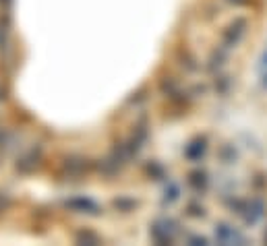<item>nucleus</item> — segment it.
<instances>
[{
	"label": "nucleus",
	"instance_id": "obj_12",
	"mask_svg": "<svg viewBox=\"0 0 267 246\" xmlns=\"http://www.w3.org/2000/svg\"><path fill=\"white\" fill-rule=\"evenodd\" d=\"M75 240L81 244V242H85V244H99L101 242V238L95 234V232H89V230H85V232H81V234H75Z\"/></svg>",
	"mask_w": 267,
	"mask_h": 246
},
{
	"label": "nucleus",
	"instance_id": "obj_6",
	"mask_svg": "<svg viewBox=\"0 0 267 246\" xmlns=\"http://www.w3.org/2000/svg\"><path fill=\"white\" fill-rule=\"evenodd\" d=\"M39 162H42V151L33 147V149L25 151L23 158L17 162V170L23 172V174H29V172H33V170L39 166Z\"/></svg>",
	"mask_w": 267,
	"mask_h": 246
},
{
	"label": "nucleus",
	"instance_id": "obj_16",
	"mask_svg": "<svg viewBox=\"0 0 267 246\" xmlns=\"http://www.w3.org/2000/svg\"><path fill=\"white\" fill-rule=\"evenodd\" d=\"M228 3H232L236 7H242V5H249V0H228Z\"/></svg>",
	"mask_w": 267,
	"mask_h": 246
},
{
	"label": "nucleus",
	"instance_id": "obj_18",
	"mask_svg": "<svg viewBox=\"0 0 267 246\" xmlns=\"http://www.w3.org/2000/svg\"><path fill=\"white\" fill-rule=\"evenodd\" d=\"M265 242H267V232H265Z\"/></svg>",
	"mask_w": 267,
	"mask_h": 246
},
{
	"label": "nucleus",
	"instance_id": "obj_8",
	"mask_svg": "<svg viewBox=\"0 0 267 246\" xmlns=\"http://www.w3.org/2000/svg\"><path fill=\"white\" fill-rule=\"evenodd\" d=\"M216 238L222 242V244H230V242H242V236L234 230V228H230V226H220L218 230H216Z\"/></svg>",
	"mask_w": 267,
	"mask_h": 246
},
{
	"label": "nucleus",
	"instance_id": "obj_5",
	"mask_svg": "<svg viewBox=\"0 0 267 246\" xmlns=\"http://www.w3.org/2000/svg\"><path fill=\"white\" fill-rule=\"evenodd\" d=\"M205 153H207V137L205 135L203 137L199 135V137L191 139L187 143V147H184V158L189 162H199V160L205 158Z\"/></svg>",
	"mask_w": 267,
	"mask_h": 246
},
{
	"label": "nucleus",
	"instance_id": "obj_7",
	"mask_svg": "<svg viewBox=\"0 0 267 246\" xmlns=\"http://www.w3.org/2000/svg\"><path fill=\"white\" fill-rule=\"evenodd\" d=\"M187 184H189L195 192H205L207 186H209V178H207V174H205L203 170H193V172L189 174V178H187Z\"/></svg>",
	"mask_w": 267,
	"mask_h": 246
},
{
	"label": "nucleus",
	"instance_id": "obj_10",
	"mask_svg": "<svg viewBox=\"0 0 267 246\" xmlns=\"http://www.w3.org/2000/svg\"><path fill=\"white\" fill-rule=\"evenodd\" d=\"M112 205H114V209H118L122 213H131L139 207V201H135L133 196H118V199H114Z\"/></svg>",
	"mask_w": 267,
	"mask_h": 246
},
{
	"label": "nucleus",
	"instance_id": "obj_14",
	"mask_svg": "<svg viewBox=\"0 0 267 246\" xmlns=\"http://www.w3.org/2000/svg\"><path fill=\"white\" fill-rule=\"evenodd\" d=\"M187 213H189L191 217H195V219H203V217H205V207H203V205H195V203H191Z\"/></svg>",
	"mask_w": 267,
	"mask_h": 246
},
{
	"label": "nucleus",
	"instance_id": "obj_17",
	"mask_svg": "<svg viewBox=\"0 0 267 246\" xmlns=\"http://www.w3.org/2000/svg\"><path fill=\"white\" fill-rule=\"evenodd\" d=\"M11 5V0H0V7H3V9H7Z\"/></svg>",
	"mask_w": 267,
	"mask_h": 246
},
{
	"label": "nucleus",
	"instance_id": "obj_1",
	"mask_svg": "<svg viewBox=\"0 0 267 246\" xmlns=\"http://www.w3.org/2000/svg\"><path fill=\"white\" fill-rule=\"evenodd\" d=\"M249 31V21L244 17H236L234 21H230L224 29H222V48H226V50H230V48H236L244 35Z\"/></svg>",
	"mask_w": 267,
	"mask_h": 246
},
{
	"label": "nucleus",
	"instance_id": "obj_11",
	"mask_svg": "<svg viewBox=\"0 0 267 246\" xmlns=\"http://www.w3.org/2000/svg\"><path fill=\"white\" fill-rule=\"evenodd\" d=\"M145 174L151 176L153 180H162V176H164V166L157 164V162H149L147 168H145Z\"/></svg>",
	"mask_w": 267,
	"mask_h": 246
},
{
	"label": "nucleus",
	"instance_id": "obj_13",
	"mask_svg": "<svg viewBox=\"0 0 267 246\" xmlns=\"http://www.w3.org/2000/svg\"><path fill=\"white\" fill-rule=\"evenodd\" d=\"M168 186H170V190H168V188L164 190V192H166V194H164V199H166L168 203H174V201H178V199H180V188H178V184L170 182Z\"/></svg>",
	"mask_w": 267,
	"mask_h": 246
},
{
	"label": "nucleus",
	"instance_id": "obj_15",
	"mask_svg": "<svg viewBox=\"0 0 267 246\" xmlns=\"http://www.w3.org/2000/svg\"><path fill=\"white\" fill-rule=\"evenodd\" d=\"M7 207H9V199L7 196H0V213H5Z\"/></svg>",
	"mask_w": 267,
	"mask_h": 246
},
{
	"label": "nucleus",
	"instance_id": "obj_9",
	"mask_svg": "<svg viewBox=\"0 0 267 246\" xmlns=\"http://www.w3.org/2000/svg\"><path fill=\"white\" fill-rule=\"evenodd\" d=\"M226 48H218L213 50L211 56H209V62H207V71H216V69H222L224 62H226Z\"/></svg>",
	"mask_w": 267,
	"mask_h": 246
},
{
	"label": "nucleus",
	"instance_id": "obj_2",
	"mask_svg": "<svg viewBox=\"0 0 267 246\" xmlns=\"http://www.w3.org/2000/svg\"><path fill=\"white\" fill-rule=\"evenodd\" d=\"M89 172H91V162L87 158H81V155H69V158H65V162L60 166V174L71 178V180L83 178Z\"/></svg>",
	"mask_w": 267,
	"mask_h": 246
},
{
	"label": "nucleus",
	"instance_id": "obj_4",
	"mask_svg": "<svg viewBox=\"0 0 267 246\" xmlns=\"http://www.w3.org/2000/svg\"><path fill=\"white\" fill-rule=\"evenodd\" d=\"M73 213H87V215H97L99 213V205L89 199V196H73L65 203Z\"/></svg>",
	"mask_w": 267,
	"mask_h": 246
},
{
	"label": "nucleus",
	"instance_id": "obj_3",
	"mask_svg": "<svg viewBox=\"0 0 267 246\" xmlns=\"http://www.w3.org/2000/svg\"><path fill=\"white\" fill-rule=\"evenodd\" d=\"M151 240L153 242H159V244H168V242H174L176 238V223L170 221V219H164V221H155L151 226Z\"/></svg>",
	"mask_w": 267,
	"mask_h": 246
}]
</instances>
